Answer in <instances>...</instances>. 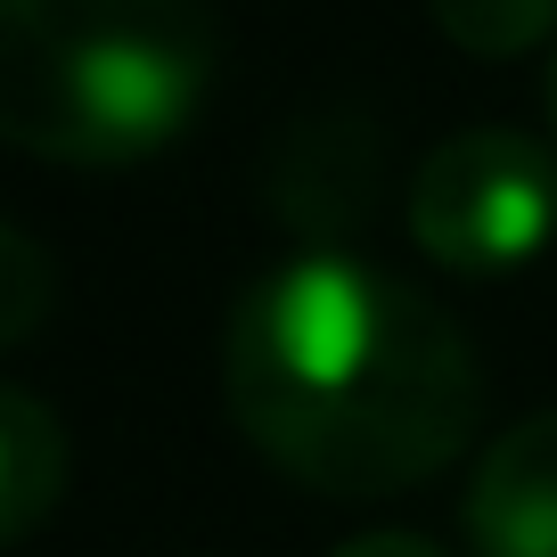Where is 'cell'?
<instances>
[{
  "instance_id": "6da1fadb",
  "label": "cell",
  "mask_w": 557,
  "mask_h": 557,
  "mask_svg": "<svg viewBox=\"0 0 557 557\" xmlns=\"http://www.w3.org/2000/svg\"><path fill=\"white\" fill-rule=\"evenodd\" d=\"M222 394L238 435L336 500H385L443 475L475 435V345L426 287L361 255L262 271L222 336Z\"/></svg>"
},
{
  "instance_id": "7a4b0ae2",
  "label": "cell",
  "mask_w": 557,
  "mask_h": 557,
  "mask_svg": "<svg viewBox=\"0 0 557 557\" xmlns=\"http://www.w3.org/2000/svg\"><path fill=\"white\" fill-rule=\"evenodd\" d=\"M213 34L189 0H0V132L41 164H139L197 123Z\"/></svg>"
},
{
  "instance_id": "3957f363",
  "label": "cell",
  "mask_w": 557,
  "mask_h": 557,
  "mask_svg": "<svg viewBox=\"0 0 557 557\" xmlns=\"http://www.w3.org/2000/svg\"><path fill=\"white\" fill-rule=\"evenodd\" d=\"M410 238L459 278H508L557 238V157L524 132H451L410 173Z\"/></svg>"
},
{
  "instance_id": "277c9868",
  "label": "cell",
  "mask_w": 557,
  "mask_h": 557,
  "mask_svg": "<svg viewBox=\"0 0 557 557\" xmlns=\"http://www.w3.org/2000/svg\"><path fill=\"white\" fill-rule=\"evenodd\" d=\"M475 557H557V410L524 418L468 475Z\"/></svg>"
},
{
  "instance_id": "5b68a950",
  "label": "cell",
  "mask_w": 557,
  "mask_h": 557,
  "mask_svg": "<svg viewBox=\"0 0 557 557\" xmlns=\"http://www.w3.org/2000/svg\"><path fill=\"white\" fill-rule=\"evenodd\" d=\"M58 492H66V426L25 385H9L0 394V533L34 541Z\"/></svg>"
},
{
  "instance_id": "8992f818",
  "label": "cell",
  "mask_w": 557,
  "mask_h": 557,
  "mask_svg": "<svg viewBox=\"0 0 557 557\" xmlns=\"http://www.w3.org/2000/svg\"><path fill=\"white\" fill-rule=\"evenodd\" d=\"M435 25L475 58H524L557 34V0H426Z\"/></svg>"
},
{
  "instance_id": "52a82bcc",
  "label": "cell",
  "mask_w": 557,
  "mask_h": 557,
  "mask_svg": "<svg viewBox=\"0 0 557 557\" xmlns=\"http://www.w3.org/2000/svg\"><path fill=\"white\" fill-rule=\"evenodd\" d=\"M41 312H50V262L25 230H0V345H34Z\"/></svg>"
},
{
  "instance_id": "ba28073f",
  "label": "cell",
  "mask_w": 557,
  "mask_h": 557,
  "mask_svg": "<svg viewBox=\"0 0 557 557\" xmlns=\"http://www.w3.org/2000/svg\"><path fill=\"white\" fill-rule=\"evenodd\" d=\"M329 557H443L426 533H352V541H336Z\"/></svg>"
},
{
  "instance_id": "9c48e42d",
  "label": "cell",
  "mask_w": 557,
  "mask_h": 557,
  "mask_svg": "<svg viewBox=\"0 0 557 557\" xmlns=\"http://www.w3.org/2000/svg\"><path fill=\"white\" fill-rule=\"evenodd\" d=\"M549 132H557V66H549Z\"/></svg>"
}]
</instances>
